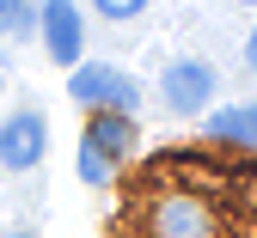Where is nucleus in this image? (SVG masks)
<instances>
[{"mask_svg": "<svg viewBox=\"0 0 257 238\" xmlns=\"http://www.w3.org/2000/svg\"><path fill=\"white\" fill-rule=\"evenodd\" d=\"M7 238H37V232H7Z\"/></svg>", "mask_w": 257, "mask_h": 238, "instance_id": "11", "label": "nucleus"}, {"mask_svg": "<svg viewBox=\"0 0 257 238\" xmlns=\"http://www.w3.org/2000/svg\"><path fill=\"white\" fill-rule=\"evenodd\" d=\"M43 153H49L43 110H13L7 122H0V165H7V171H37Z\"/></svg>", "mask_w": 257, "mask_h": 238, "instance_id": "2", "label": "nucleus"}, {"mask_svg": "<svg viewBox=\"0 0 257 238\" xmlns=\"http://www.w3.org/2000/svg\"><path fill=\"white\" fill-rule=\"evenodd\" d=\"M37 25H43L49 61H61L74 74V67H80V49H86V19H80V7H74V0H49V7L37 13Z\"/></svg>", "mask_w": 257, "mask_h": 238, "instance_id": "4", "label": "nucleus"}, {"mask_svg": "<svg viewBox=\"0 0 257 238\" xmlns=\"http://www.w3.org/2000/svg\"><path fill=\"white\" fill-rule=\"evenodd\" d=\"M80 147L116 171V159L135 147V116H92V122H86V134H80Z\"/></svg>", "mask_w": 257, "mask_h": 238, "instance_id": "6", "label": "nucleus"}, {"mask_svg": "<svg viewBox=\"0 0 257 238\" xmlns=\"http://www.w3.org/2000/svg\"><path fill=\"white\" fill-rule=\"evenodd\" d=\"M245 67H251V74H257V31H251V37H245Z\"/></svg>", "mask_w": 257, "mask_h": 238, "instance_id": "10", "label": "nucleus"}, {"mask_svg": "<svg viewBox=\"0 0 257 238\" xmlns=\"http://www.w3.org/2000/svg\"><path fill=\"white\" fill-rule=\"evenodd\" d=\"M80 177H86L92 189H104V183H110V165H104V159H92V153L80 147Z\"/></svg>", "mask_w": 257, "mask_h": 238, "instance_id": "7", "label": "nucleus"}, {"mask_svg": "<svg viewBox=\"0 0 257 238\" xmlns=\"http://www.w3.org/2000/svg\"><path fill=\"white\" fill-rule=\"evenodd\" d=\"M0 86H7V80H0Z\"/></svg>", "mask_w": 257, "mask_h": 238, "instance_id": "13", "label": "nucleus"}, {"mask_svg": "<svg viewBox=\"0 0 257 238\" xmlns=\"http://www.w3.org/2000/svg\"><path fill=\"white\" fill-rule=\"evenodd\" d=\"M159 98H166L178 116H196V110H208V98H214V67H208V61H196V55L172 61L166 74H159Z\"/></svg>", "mask_w": 257, "mask_h": 238, "instance_id": "3", "label": "nucleus"}, {"mask_svg": "<svg viewBox=\"0 0 257 238\" xmlns=\"http://www.w3.org/2000/svg\"><path fill=\"white\" fill-rule=\"evenodd\" d=\"M68 98L80 110H92V116H135L141 86L128 80L122 67H110V61H80L68 74Z\"/></svg>", "mask_w": 257, "mask_h": 238, "instance_id": "1", "label": "nucleus"}, {"mask_svg": "<svg viewBox=\"0 0 257 238\" xmlns=\"http://www.w3.org/2000/svg\"><path fill=\"white\" fill-rule=\"evenodd\" d=\"M0 25H7L13 37H25V31L37 25V13H31V7H7V19H0Z\"/></svg>", "mask_w": 257, "mask_h": 238, "instance_id": "8", "label": "nucleus"}, {"mask_svg": "<svg viewBox=\"0 0 257 238\" xmlns=\"http://www.w3.org/2000/svg\"><path fill=\"white\" fill-rule=\"evenodd\" d=\"M0 19H7V0H0Z\"/></svg>", "mask_w": 257, "mask_h": 238, "instance_id": "12", "label": "nucleus"}, {"mask_svg": "<svg viewBox=\"0 0 257 238\" xmlns=\"http://www.w3.org/2000/svg\"><path fill=\"white\" fill-rule=\"evenodd\" d=\"M208 147H227V153H251L257 159V104L214 110L208 116Z\"/></svg>", "mask_w": 257, "mask_h": 238, "instance_id": "5", "label": "nucleus"}, {"mask_svg": "<svg viewBox=\"0 0 257 238\" xmlns=\"http://www.w3.org/2000/svg\"><path fill=\"white\" fill-rule=\"evenodd\" d=\"M98 13L122 25V19H135V13H141V0H98Z\"/></svg>", "mask_w": 257, "mask_h": 238, "instance_id": "9", "label": "nucleus"}]
</instances>
